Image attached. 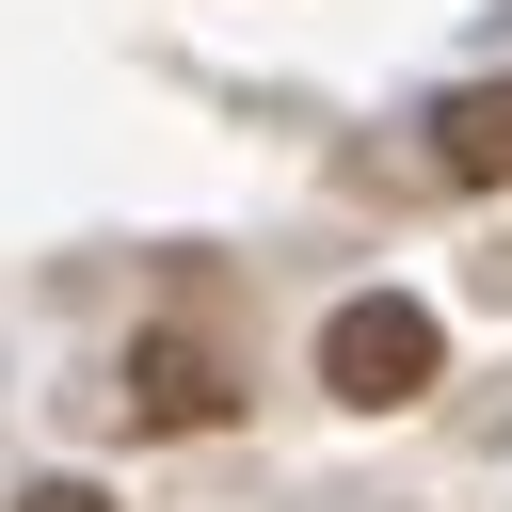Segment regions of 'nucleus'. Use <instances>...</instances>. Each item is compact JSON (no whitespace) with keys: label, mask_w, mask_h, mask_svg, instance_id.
Here are the masks:
<instances>
[{"label":"nucleus","mask_w":512,"mask_h":512,"mask_svg":"<svg viewBox=\"0 0 512 512\" xmlns=\"http://www.w3.org/2000/svg\"><path fill=\"white\" fill-rule=\"evenodd\" d=\"M432 368H448V336H432V304H400V288H368V304H336V320H320V384H336V400H368V416L432 400Z\"/></svg>","instance_id":"nucleus-1"},{"label":"nucleus","mask_w":512,"mask_h":512,"mask_svg":"<svg viewBox=\"0 0 512 512\" xmlns=\"http://www.w3.org/2000/svg\"><path fill=\"white\" fill-rule=\"evenodd\" d=\"M112 400H128V432H224V352L208 336H128V368H112Z\"/></svg>","instance_id":"nucleus-2"},{"label":"nucleus","mask_w":512,"mask_h":512,"mask_svg":"<svg viewBox=\"0 0 512 512\" xmlns=\"http://www.w3.org/2000/svg\"><path fill=\"white\" fill-rule=\"evenodd\" d=\"M432 176H464V192L512 176V80H464V96L432 112Z\"/></svg>","instance_id":"nucleus-3"},{"label":"nucleus","mask_w":512,"mask_h":512,"mask_svg":"<svg viewBox=\"0 0 512 512\" xmlns=\"http://www.w3.org/2000/svg\"><path fill=\"white\" fill-rule=\"evenodd\" d=\"M16 512H112V496H96V480H32Z\"/></svg>","instance_id":"nucleus-4"}]
</instances>
